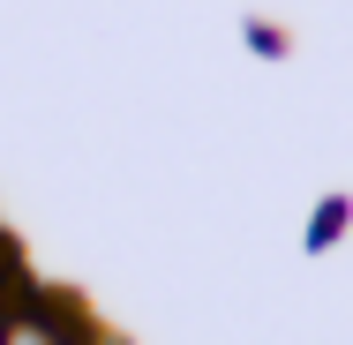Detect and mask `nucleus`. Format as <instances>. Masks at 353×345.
I'll return each mask as SVG.
<instances>
[{"label":"nucleus","instance_id":"nucleus-1","mask_svg":"<svg viewBox=\"0 0 353 345\" xmlns=\"http://www.w3.org/2000/svg\"><path fill=\"white\" fill-rule=\"evenodd\" d=\"M15 263H23V255H15V240L0 233V308H8V278H15Z\"/></svg>","mask_w":353,"mask_h":345}]
</instances>
